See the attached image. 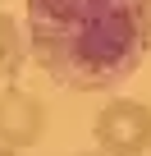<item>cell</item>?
Listing matches in <instances>:
<instances>
[{
	"mask_svg": "<svg viewBox=\"0 0 151 156\" xmlns=\"http://www.w3.org/2000/svg\"><path fill=\"white\" fill-rule=\"evenodd\" d=\"M28 55L73 92L119 87L151 51V0H28Z\"/></svg>",
	"mask_w": 151,
	"mask_h": 156,
	"instance_id": "1",
	"label": "cell"
},
{
	"mask_svg": "<svg viewBox=\"0 0 151 156\" xmlns=\"http://www.w3.org/2000/svg\"><path fill=\"white\" fill-rule=\"evenodd\" d=\"M92 138L101 156H146L151 151V106L133 97H115L96 110Z\"/></svg>",
	"mask_w": 151,
	"mask_h": 156,
	"instance_id": "2",
	"label": "cell"
},
{
	"mask_svg": "<svg viewBox=\"0 0 151 156\" xmlns=\"http://www.w3.org/2000/svg\"><path fill=\"white\" fill-rule=\"evenodd\" d=\"M46 133V106L37 92H23V87H5L0 92V147H37Z\"/></svg>",
	"mask_w": 151,
	"mask_h": 156,
	"instance_id": "3",
	"label": "cell"
},
{
	"mask_svg": "<svg viewBox=\"0 0 151 156\" xmlns=\"http://www.w3.org/2000/svg\"><path fill=\"white\" fill-rule=\"evenodd\" d=\"M28 60V37H23V23L14 14L0 9V83H14L19 69Z\"/></svg>",
	"mask_w": 151,
	"mask_h": 156,
	"instance_id": "4",
	"label": "cell"
},
{
	"mask_svg": "<svg viewBox=\"0 0 151 156\" xmlns=\"http://www.w3.org/2000/svg\"><path fill=\"white\" fill-rule=\"evenodd\" d=\"M0 156H19V151H14V147H0Z\"/></svg>",
	"mask_w": 151,
	"mask_h": 156,
	"instance_id": "5",
	"label": "cell"
},
{
	"mask_svg": "<svg viewBox=\"0 0 151 156\" xmlns=\"http://www.w3.org/2000/svg\"><path fill=\"white\" fill-rule=\"evenodd\" d=\"M83 156H101V151H83Z\"/></svg>",
	"mask_w": 151,
	"mask_h": 156,
	"instance_id": "6",
	"label": "cell"
}]
</instances>
